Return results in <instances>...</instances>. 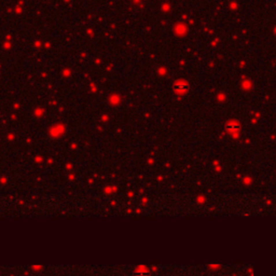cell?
I'll use <instances>...</instances> for the list:
<instances>
[{
    "instance_id": "cell-1",
    "label": "cell",
    "mask_w": 276,
    "mask_h": 276,
    "mask_svg": "<svg viewBox=\"0 0 276 276\" xmlns=\"http://www.w3.org/2000/svg\"><path fill=\"white\" fill-rule=\"evenodd\" d=\"M174 89H175V91L178 92V93H185V92L188 91V85L183 82H179L177 83V84H175Z\"/></svg>"
}]
</instances>
